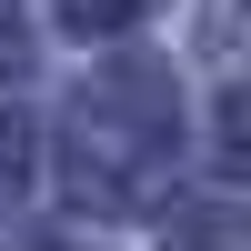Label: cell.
<instances>
[{
	"label": "cell",
	"instance_id": "3",
	"mask_svg": "<svg viewBox=\"0 0 251 251\" xmlns=\"http://www.w3.org/2000/svg\"><path fill=\"white\" fill-rule=\"evenodd\" d=\"M131 10H141V0H60V20H71V30H121Z\"/></svg>",
	"mask_w": 251,
	"mask_h": 251
},
{
	"label": "cell",
	"instance_id": "2",
	"mask_svg": "<svg viewBox=\"0 0 251 251\" xmlns=\"http://www.w3.org/2000/svg\"><path fill=\"white\" fill-rule=\"evenodd\" d=\"M20 181H30V121H10V111H0V201H10Z\"/></svg>",
	"mask_w": 251,
	"mask_h": 251
},
{
	"label": "cell",
	"instance_id": "5",
	"mask_svg": "<svg viewBox=\"0 0 251 251\" xmlns=\"http://www.w3.org/2000/svg\"><path fill=\"white\" fill-rule=\"evenodd\" d=\"M241 10H251V0H241Z\"/></svg>",
	"mask_w": 251,
	"mask_h": 251
},
{
	"label": "cell",
	"instance_id": "4",
	"mask_svg": "<svg viewBox=\"0 0 251 251\" xmlns=\"http://www.w3.org/2000/svg\"><path fill=\"white\" fill-rule=\"evenodd\" d=\"M20 60H30V40H20V20H10V0H0V80H10Z\"/></svg>",
	"mask_w": 251,
	"mask_h": 251
},
{
	"label": "cell",
	"instance_id": "1",
	"mask_svg": "<svg viewBox=\"0 0 251 251\" xmlns=\"http://www.w3.org/2000/svg\"><path fill=\"white\" fill-rule=\"evenodd\" d=\"M221 161L251 171V91H221Z\"/></svg>",
	"mask_w": 251,
	"mask_h": 251
}]
</instances>
